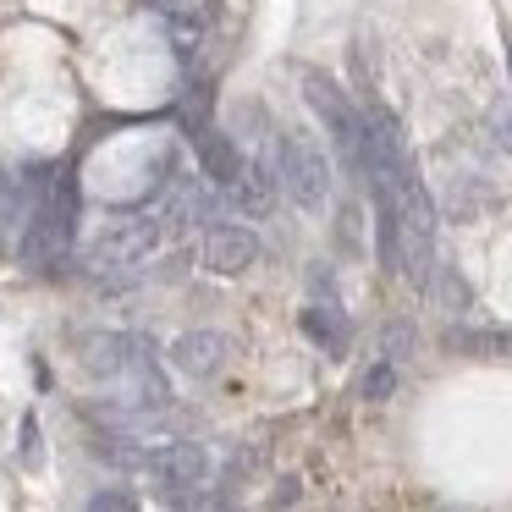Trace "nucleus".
<instances>
[{
  "mask_svg": "<svg viewBox=\"0 0 512 512\" xmlns=\"http://www.w3.org/2000/svg\"><path fill=\"white\" fill-rule=\"evenodd\" d=\"M441 347L457 358H512V331L507 325H452Z\"/></svg>",
  "mask_w": 512,
  "mask_h": 512,
  "instance_id": "9d476101",
  "label": "nucleus"
},
{
  "mask_svg": "<svg viewBox=\"0 0 512 512\" xmlns=\"http://www.w3.org/2000/svg\"><path fill=\"white\" fill-rule=\"evenodd\" d=\"M298 325L325 347V353H347V342H353V325H347V314L336 309V303H309V309L298 314Z\"/></svg>",
  "mask_w": 512,
  "mask_h": 512,
  "instance_id": "9b49d317",
  "label": "nucleus"
},
{
  "mask_svg": "<svg viewBox=\"0 0 512 512\" xmlns=\"http://www.w3.org/2000/svg\"><path fill=\"white\" fill-rule=\"evenodd\" d=\"M199 259H204V270H215V276H243V270L259 265V237L248 232V226H210Z\"/></svg>",
  "mask_w": 512,
  "mask_h": 512,
  "instance_id": "0eeeda50",
  "label": "nucleus"
},
{
  "mask_svg": "<svg viewBox=\"0 0 512 512\" xmlns=\"http://www.w3.org/2000/svg\"><path fill=\"white\" fill-rule=\"evenodd\" d=\"M303 100L314 105V116L325 122V133L336 138V155L353 177H364V111L353 105V94L325 72H303Z\"/></svg>",
  "mask_w": 512,
  "mask_h": 512,
  "instance_id": "f03ea898",
  "label": "nucleus"
},
{
  "mask_svg": "<svg viewBox=\"0 0 512 512\" xmlns=\"http://www.w3.org/2000/svg\"><path fill=\"white\" fill-rule=\"evenodd\" d=\"M336 226H342V243L358 254V248H364V243H358V226H364V215H358V204H342V221H336Z\"/></svg>",
  "mask_w": 512,
  "mask_h": 512,
  "instance_id": "a211bd4d",
  "label": "nucleus"
},
{
  "mask_svg": "<svg viewBox=\"0 0 512 512\" xmlns=\"http://www.w3.org/2000/svg\"><path fill=\"white\" fill-rule=\"evenodd\" d=\"M144 6H149V12H160V17H177V23H182V17L199 12L204 0H144Z\"/></svg>",
  "mask_w": 512,
  "mask_h": 512,
  "instance_id": "f3484780",
  "label": "nucleus"
},
{
  "mask_svg": "<svg viewBox=\"0 0 512 512\" xmlns=\"http://www.w3.org/2000/svg\"><path fill=\"white\" fill-rule=\"evenodd\" d=\"M23 463H39V424L23 419Z\"/></svg>",
  "mask_w": 512,
  "mask_h": 512,
  "instance_id": "6ab92c4d",
  "label": "nucleus"
},
{
  "mask_svg": "<svg viewBox=\"0 0 512 512\" xmlns=\"http://www.w3.org/2000/svg\"><path fill=\"white\" fill-rule=\"evenodd\" d=\"M78 364L89 369V375L127 380V375L155 364V342H149V336H133V331H83L78 336Z\"/></svg>",
  "mask_w": 512,
  "mask_h": 512,
  "instance_id": "39448f33",
  "label": "nucleus"
},
{
  "mask_svg": "<svg viewBox=\"0 0 512 512\" xmlns=\"http://www.w3.org/2000/svg\"><path fill=\"white\" fill-rule=\"evenodd\" d=\"M193 149H199V171H204V182H210V188H226V193H232L237 177L248 171L237 138L221 133V127H199V133H193Z\"/></svg>",
  "mask_w": 512,
  "mask_h": 512,
  "instance_id": "1a4fd4ad",
  "label": "nucleus"
},
{
  "mask_svg": "<svg viewBox=\"0 0 512 512\" xmlns=\"http://www.w3.org/2000/svg\"><path fill=\"white\" fill-rule=\"evenodd\" d=\"M89 512H138V496H133L127 485L94 490V496H89Z\"/></svg>",
  "mask_w": 512,
  "mask_h": 512,
  "instance_id": "dca6fc26",
  "label": "nucleus"
},
{
  "mask_svg": "<svg viewBox=\"0 0 512 512\" xmlns=\"http://www.w3.org/2000/svg\"><path fill=\"white\" fill-rule=\"evenodd\" d=\"M435 512H474V507H435Z\"/></svg>",
  "mask_w": 512,
  "mask_h": 512,
  "instance_id": "412c9836",
  "label": "nucleus"
},
{
  "mask_svg": "<svg viewBox=\"0 0 512 512\" xmlns=\"http://www.w3.org/2000/svg\"><path fill=\"white\" fill-rule=\"evenodd\" d=\"M160 237H166V221H155V215H144V221H122V226H111L89 254H83V270H89L94 281H122L127 270H138L149 254H155Z\"/></svg>",
  "mask_w": 512,
  "mask_h": 512,
  "instance_id": "20e7f679",
  "label": "nucleus"
},
{
  "mask_svg": "<svg viewBox=\"0 0 512 512\" xmlns=\"http://www.w3.org/2000/svg\"><path fill=\"white\" fill-rule=\"evenodd\" d=\"M485 127H490V138H496V149H507V155H512V94H501V100L490 105Z\"/></svg>",
  "mask_w": 512,
  "mask_h": 512,
  "instance_id": "2eb2a0df",
  "label": "nucleus"
},
{
  "mask_svg": "<svg viewBox=\"0 0 512 512\" xmlns=\"http://www.w3.org/2000/svg\"><path fill=\"white\" fill-rule=\"evenodd\" d=\"M391 391H397V364H386V358H375L364 375V386H358V397L364 402H386Z\"/></svg>",
  "mask_w": 512,
  "mask_h": 512,
  "instance_id": "ddd939ff",
  "label": "nucleus"
},
{
  "mask_svg": "<svg viewBox=\"0 0 512 512\" xmlns=\"http://www.w3.org/2000/svg\"><path fill=\"white\" fill-rule=\"evenodd\" d=\"M149 479H155V490L166 501H188L193 490L210 479V452H204L199 441H166L149 452Z\"/></svg>",
  "mask_w": 512,
  "mask_h": 512,
  "instance_id": "423d86ee",
  "label": "nucleus"
},
{
  "mask_svg": "<svg viewBox=\"0 0 512 512\" xmlns=\"http://www.w3.org/2000/svg\"><path fill=\"white\" fill-rule=\"evenodd\" d=\"M501 45H507V72H512V34H507V39H501Z\"/></svg>",
  "mask_w": 512,
  "mask_h": 512,
  "instance_id": "aec40b11",
  "label": "nucleus"
},
{
  "mask_svg": "<svg viewBox=\"0 0 512 512\" xmlns=\"http://www.w3.org/2000/svg\"><path fill=\"white\" fill-rule=\"evenodd\" d=\"M72 232H78V177H72V171H56L45 204H39L23 221V232H17V259L34 265V270L61 265L67 248H72Z\"/></svg>",
  "mask_w": 512,
  "mask_h": 512,
  "instance_id": "f257e3e1",
  "label": "nucleus"
},
{
  "mask_svg": "<svg viewBox=\"0 0 512 512\" xmlns=\"http://www.w3.org/2000/svg\"><path fill=\"white\" fill-rule=\"evenodd\" d=\"M232 336H221V331H182L177 342H171V364L182 369V375H193V380H210V375H221L226 364H232Z\"/></svg>",
  "mask_w": 512,
  "mask_h": 512,
  "instance_id": "6e6552de",
  "label": "nucleus"
},
{
  "mask_svg": "<svg viewBox=\"0 0 512 512\" xmlns=\"http://www.w3.org/2000/svg\"><path fill=\"white\" fill-rule=\"evenodd\" d=\"M276 188L287 193L298 210H325V199H331V160H325V149L314 144V138L303 133H281L276 138Z\"/></svg>",
  "mask_w": 512,
  "mask_h": 512,
  "instance_id": "7ed1b4c3",
  "label": "nucleus"
},
{
  "mask_svg": "<svg viewBox=\"0 0 512 512\" xmlns=\"http://www.w3.org/2000/svg\"><path fill=\"white\" fill-rule=\"evenodd\" d=\"M232 204L243 215H254V221H259V215H270V204H276V171L248 160V171L237 177V188H232Z\"/></svg>",
  "mask_w": 512,
  "mask_h": 512,
  "instance_id": "f8f14e48",
  "label": "nucleus"
},
{
  "mask_svg": "<svg viewBox=\"0 0 512 512\" xmlns=\"http://www.w3.org/2000/svg\"><path fill=\"white\" fill-rule=\"evenodd\" d=\"M408 347H413V325L408 320H391L386 331H380V358H386V364H402Z\"/></svg>",
  "mask_w": 512,
  "mask_h": 512,
  "instance_id": "4468645a",
  "label": "nucleus"
}]
</instances>
